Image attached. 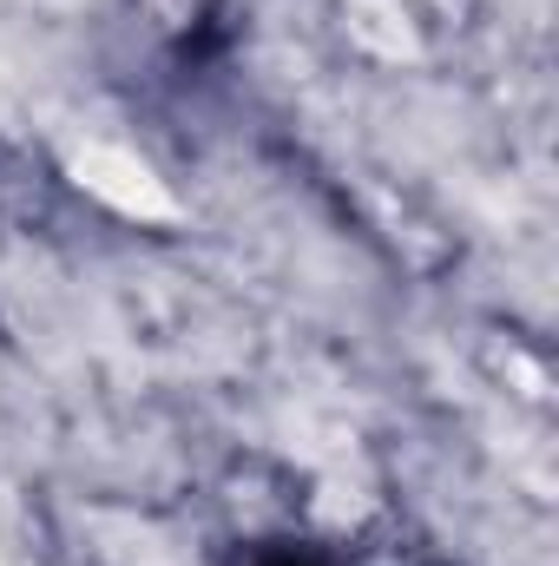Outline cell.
Listing matches in <instances>:
<instances>
[{"label":"cell","instance_id":"cell-1","mask_svg":"<svg viewBox=\"0 0 559 566\" xmlns=\"http://www.w3.org/2000/svg\"><path fill=\"white\" fill-rule=\"evenodd\" d=\"M80 185H93L99 198H113L119 211H165L171 198L151 185V171L133 165V158H113V151H93V158H80Z\"/></svg>","mask_w":559,"mask_h":566}]
</instances>
